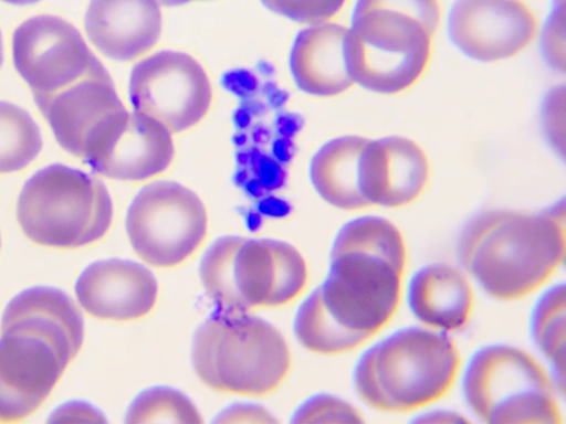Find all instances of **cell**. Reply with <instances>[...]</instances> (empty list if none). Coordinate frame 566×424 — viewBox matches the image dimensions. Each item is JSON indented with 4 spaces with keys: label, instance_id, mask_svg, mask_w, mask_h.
I'll return each instance as SVG.
<instances>
[{
    "label": "cell",
    "instance_id": "1",
    "mask_svg": "<svg viewBox=\"0 0 566 424\" xmlns=\"http://www.w3.org/2000/svg\"><path fill=\"white\" fill-rule=\"evenodd\" d=\"M83 316L63 292L35 287L8 305L0 336V422L38 412L83 348Z\"/></svg>",
    "mask_w": 566,
    "mask_h": 424
},
{
    "label": "cell",
    "instance_id": "2",
    "mask_svg": "<svg viewBox=\"0 0 566 424\" xmlns=\"http://www.w3.org/2000/svg\"><path fill=\"white\" fill-rule=\"evenodd\" d=\"M565 254L564 202L541 214L484 211L465 225L458 242L465 273L502 303L541 289L563 267Z\"/></svg>",
    "mask_w": 566,
    "mask_h": 424
},
{
    "label": "cell",
    "instance_id": "3",
    "mask_svg": "<svg viewBox=\"0 0 566 424\" xmlns=\"http://www.w3.org/2000/svg\"><path fill=\"white\" fill-rule=\"evenodd\" d=\"M460 365L462 357L450 335L407 328L364 353L354 373V385L370 409L411 413L447 396Z\"/></svg>",
    "mask_w": 566,
    "mask_h": 424
},
{
    "label": "cell",
    "instance_id": "4",
    "mask_svg": "<svg viewBox=\"0 0 566 424\" xmlns=\"http://www.w3.org/2000/svg\"><path fill=\"white\" fill-rule=\"evenodd\" d=\"M437 32L431 18L412 7L357 4L346 43L354 84L381 96L410 92L428 73Z\"/></svg>",
    "mask_w": 566,
    "mask_h": 424
},
{
    "label": "cell",
    "instance_id": "5",
    "mask_svg": "<svg viewBox=\"0 0 566 424\" xmlns=\"http://www.w3.org/2000/svg\"><path fill=\"white\" fill-rule=\"evenodd\" d=\"M192 364L211 391L264 398L287 380L292 352L285 336L269 322L250 312L223 311L195 333Z\"/></svg>",
    "mask_w": 566,
    "mask_h": 424
},
{
    "label": "cell",
    "instance_id": "6",
    "mask_svg": "<svg viewBox=\"0 0 566 424\" xmlns=\"http://www.w3.org/2000/svg\"><path fill=\"white\" fill-rule=\"evenodd\" d=\"M200 274L209 297L222 311L235 314L290 306L310 280L308 264L293 245L237 236L209 247Z\"/></svg>",
    "mask_w": 566,
    "mask_h": 424
},
{
    "label": "cell",
    "instance_id": "7",
    "mask_svg": "<svg viewBox=\"0 0 566 424\" xmlns=\"http://www.w3.org/2000/svg\"><path fill=\"white\" fill-rule=\"evenodd\" d=\"M17 221L32 243L75 251L109 234L114 204L97 177L52 165L35 172L24 184L17 202Z\"/></svg>",
    "mask_w": 566,
    "mask_h": 424
},
{
    "label": "cell",
    "instance_id": "8",
    "mask_svg": "<svg viewBox=\"0 0 566 424\" xmlns=\"http://www.w3.org/2000/svg\"><path fill=\"white\" fill-rule=\"evenodd\" d=\"M556 382L530 352L494 344L475 353L464 377L471 412L488 424L562 423Z\"/></svg>",
    "mask_w": 566,
    "mask_h": 424
},
{
    "label": "cell",
    "instance_id": "9",
    "mask_svg": "<svg viewBox=\"0 0 566 424\" xmlns=\"http://www.w3.org/2000/svg\"><path fill=\"white\" fill-rule=\"evenodd\" d=\"M208 230L205 203L180 183L163 181L145 187L128 210L127 234L133 250L151 268L181 267L201 251Z\"/></svg>",
    "mask_w": 566,
    "mask_h": 424
},
{
    "label": "cell",
    "instance_id": "10",
    "mask_svg": "<svg viewBox=\"0 0 566 424\" xmlns=\"http://www.w3.org/2000/svg\"><path fill=\"white\" fill-rule=\"evenodd\" d=\"M129 95L134 112L161 124L171 135L198 127L214 97L203 65L180 51L157 52L138 62Z\"/></svg>",
    "mask_w": 566,
    "mask_h": 424
},
{
    "label": "cell",
    "instance_id": "11",
    "mask_svg": "<svg viewBox=\"0 0 566 424\" xmlns=\"http://www.w3.org/2000/svg\"><path fill=\"white\" fill-rule=\"evenodd\" d=\"M403 276L381 258L343 254L332 257L321 292L336 322L352 332L374 339L398 312Z\"/></svg>",
    "mask_w": 566,
    "mask_h": 424
},
{
    "label": "cell",
    "instance_id": "12",
    "mask_svg": "<svg viewBox=\"0 0 566 424\" xmlns=\"http://www.w3.org/2000/svg\"><path fill=\"white\" fill-rule=\"evenodd\" d=\"M12 57L33 97L55 95L103 67L80 30L55 14L33 15L18 25Z\"/></svg>",
    "mask_w": 566,
    "mask_h": 424
},
{
    "label": "cell",
    "instance_id": "13",
    "mask_svg": "<svg viewBox=\"0 0 566 424\" xmlns=\"http://www.w3.org/2000/svg\"><path fill=\"white\" fill-rule=\"evenodd\" d=\"M172 135L156 120L124 108L105 120L85 141L82 159L106 179L142 183L172 166Z\"/></svg>",
    "mask_w": 566,
    "mask_h": 424
},
{
    "label": "cell",
    "instance_id": "14",
    "mask_svg": "<svg viewBox=\"0 0 566 424\" xmlns=\"http://www.w3.org/2000/svg\"><path fill=\"white\" fill-rule=\"evenodd\" d=\"M538 32L537 15L523 0H457L449 17L452 43L482 63L518 57Z\"/></svg>",
    "mask_w": 566,
    "mask_h": 424
},
{
    "label": "cell",
    "instance_id": "15",
    "mask_svg": "<svg viewBox=\"0 0 566 424\" xmlns=\"http://www.w3.org/2000/svg\"><path fill=\"white\" fill-rule=\"evenodd\" d=\"M431 174L427 151L407 137L368 139L360 157V190L369 208L411 206L428 190Z\"/></svg>",
    "mask_w": 566,
    "mask_h": 424
},
{
    "label": "cell",
    "instance_id": "16",
    "mask_svg": "<svg viewBox=\"0 0 566 424\" xmlns=\"http://www.w3.org/2000/svg\"><path fill=\"white\" fill-rule=\"evenodd\" d=\"M81 308L99 321L135 322L156 308L158 282L144 265L126 259L99 261L81 274L76 283Z\"/></svg>",
    "mask_w": 566,
    "mask_h": 424
},
{
    "label": "cell",
    "instance_id": "17",
    "mask_svg": "<svg viewBox=\"0 0 566 424\" xmlns=\"http://www.w3.org/2000/svg\"><path fill=\"white\" fill-rule=\"evenodd\" d=\"M84 26L103 56L133 62L146 57L161 40L164 15L156 0H91Z\"/></svg>",
    "mask_w": 566,
    "mask_h": 424
},
{
    "label": "cell",
    "instance_id": "18",
    "mask_svg": "<svg viewBox=\"0 0 566 424\" xmlns=\"http://www.w3.org/2000/svg\"><path fill=\"white\" fill-rule=\"evenodd\" d=\"M34 100L62 149L78 158L99 124L126 108L104 66L55 95Z\"/></svg>",
    "mask_w": 566,
    "mask_h": 424
},
{
    "label": "cell",
    "instance_id": "19",
    "mask_svg": "<svg viewBox=\"0 0 566 424\" xmlns=\"http://www.w3.org/2000/svg\"><path fill=\"white\" fill-rule=\"evenodd\" d=\"M348 28L324 23L301 31L291 53L292 75L300 91L321 98L339 97L354 84L346 62Z\"/></svg>",
    "mask_w": 566,
    "mask_h": 424
},
{
    "label": "cell",
    "instance_id": "20",
    "mask_svg": "<svg viewBox=\"0 0 566 424\" xmlns=\"http://www.w3.org/2000/svg\"><path fill=\"white\" fill-rule=\"evenodd\" d=\"M409 303L423 328L449 335L468 326L475 296L465 272L450 264L436 263L413 276Z\"/></svg>",
    "mask_w": 566,
    "mask_h": 424
},
{
    "label": "cell",
    "instance_id": "21",
    "mask_svg": "<svg viewBox=\"0 0 566 424\" xmlns=\"http://www.w3.org/2000/svg\"><path fill=\"white\" fill-rule=\"evenodd\" d=\"M368 139L344 136L328 141L311 163V181L329 205L358 212L369 209L360 190V157Z\"/></svg>",
    "mask_w": 566,
    "mask_h": 424
},
{
    "label": "cell",
    "instance_id": "22",
    "mask_svg": "<svg viewBox=\"0 0 566 424\" xmlns=\"http://www.w3.org/2000/svg\"><path fill=\"white\" fill-rule=\"evenodd\" d=\"M343 254H363L391 263L402 274L409 263V252L401 230L379 216H364L343 226L336 236L332 257Z\"/></svg>",
    "mask_w": 566,
    "mask_h": 424
},
{
    "label": "cell",
    "instance_id": "23",
    "mask_svg": "<svg viewBox=\"0 0 566 424\" xmlns=\"http://www.w3.org/2000/svg\"><path fill=\"white\" fill-rule=\"evenodd\" d=\"M295 335L306 350L323 357H339L364 347L370 339L352 332L336 322L327 310L321 288L313 292L300 307Z\"/></svg>",
    "mask_w": 566,
    "mask_h": 424
},
{
    "label": "cell",
    "instance_id": "24",
    "mask_svg": "<svg viewBox=\"0 0 566 424\" xmlns=\"http://www.w3.org/2000/svg\"><path fill=\"white\" fill-rule=\"evenodd\" d=\"M43 149L38 123L20 106L0 102V174L23 171Z\"/></svg>",
    "mask_w": 566,
    "mask_h": 424
},
{
    "label": "cell",
    "instance_id": "25",
    "mask_svg": "<svg viewBox=\"0 0 566 424\" xmlns=\"http://www.w3.org/2000/svg\"><path fill=\"white\" fill-rule=\"evenodd\" d=\"M533 335L543 357L556 373V385L564 393L566 348V290L558 285L545 293L533 317Z\"/></svg>",
    "mask_w": 566,
    "mask_h": 424
},
{
    "label": "cell",
    "instance_id": "26",
    "mask_svg": "<svg viewBox=\"0 0 566 424\" xmlns=\"http://www.w3.org/2000/svg\"><path fill=\"white\" fill-rule=\"evenodd\" d=\"M127 423H202L197 405L169 386H155L139 394L127 412Z\"/></svg>",
    "mask_w": 566,
    "mask_h": 424
},
{
    "label": "cell",
    "instance_id": "27",
    "mask_svg": "<svg viewBox=\"0 0 566 424\" xmlns=\"http://www.w3.org/2000/svg\"><path fill=\"white\" fill-rule=\"evenodd\" d=\"M347 2L348 0H261L271 11L310 26L332 22Z\"/></svg>",
    "mask_w": 566,
    "mask_h": 424
},
{
    "label": "cell",
    "instance_id": "28",
    "mask_svg": "<svg viewBox=\"0 0 566 424\" xmlns=\"http://www.w3.org/2000/svg\"><path fill=\"white\" fill-rule=\"evenodd\" d=\"M293 423H364L361 413L349 402L322 394L301 404L293 415Z\"/></svg>",
    "mask_w": 566,
    "mask_h": 424
},
{
    "label": "cell",
    "instance_id": "29",
    "mask_svg": "<svg viewBox=\"0 0 566 424\" xmlns=\"http://www.w3.org/2000/svg\"><path fill=\"white\" fill-rule=\"evenodd\" d=\"M543 52L548 65L565 73V4L558 0L543 33Z\"/></svg>",
    "mask_w": 566,
    "mask_h": 424
},
{
    "label": "cell",
    "instance_id": "30",
    "mask_svg": "<svg viewBox=\"0 0 566 424\" xmlns=\"http://www.w3.org/2000/svg\"><path fill=\"white\" fill-rule=\"evenodd\" d=\"M565 88L556 87L544 103L543 127L548 140L554 149L564 155L565 140Z\"/></svg>",
    "mask_w": 566,
    "mask_h": 424
},
{
    "label": "cell",
    "instance_id": "31",
    "mask_svg": "<svg viewBox=\"0 0 566 424\" xmlns=\"http://www.w3.org/2000/svg\"><path fill=\"white\" fill-rule=\"evenodd\" d=\"M49 422L53 423H71V422H106L104 415L92 404L74 401L60 406L51 414Z\"/></svg>",
    "mask_w": 566,
    "mask_h": 424
},
{
    "label": "cell",
    "instance_id": "32",
    "mask_svg": "<svg viewBox=\"0 0 566 424\" xmlns=\"http://www.w3.org/2000/svg\"><path fill=\"white\" fill-rule=\"evenodd\" d=\"M217 423H276L277 420L256 404H234L224 410Z\"/></svg>",
    "mask_w": 566,
    "mask_h": 424
},
{
    "label": "cell",
    "instance_id": "33",
    "mask_svg": "<svg viewBox=\"0 0 566 424\" xmlns=\"http://www.w3.org/2000/svg\"><path fill=\"white\" fill-rule=\"evenodd\" d=\"M420 423H463L469 422L468 418L462 415L447 412V411H437L429 414H423L419 418L415 420Z\"/></svg>",
    "mask_w": 566,
    "mask_h": 424
},
{
    "label": "cell",
    "instance_id": "34",
    "mask_svg": "<svg viewBox=\"0 0 566 424\" xmlns=\"http://www.w3.org/2000/svg\"><path fill=\"white\" fill-rule=\"evenodd\" d=\"M156 2L161 7L175 8L197 2V0H156Z\"/></svg>",
    "mask_w": 566,
    "mask_h": 424
},
{
    "label": "cell",
    "instance_id": "35",
    "mask_svg": "<svg viewBox=\"0 0 566 424\" xmlns=\"http://www.w3.org/2000/svg\"><path fill=\"white\" fill-rule=\"evenodd\" d=\"M2 2L14 7H27L42 2V0H2Z\"/></svg>",
    "mask_w": 566,
    "mask_h": 424
},
{
    "label": "cell",
    "instance_id": "36",
    "mask_svg": "<svg viewBox=\"0 0 566 424\" xmlns=\"http://www.w3.org/2000/svg\"><path fill=\"white\" fill-rule=\"evenodd\" d=\"M4 62V46H3V35L0 32V67H2Z\"/></svg>",
    "mask_w": 566,
    "mask_h": 424
},
{
    "label": "cell",
    "instance_id": "37",
    "mask_svg": "<svg viewBox=\"0 0 566 424\" xmlns=\"http://www.w3.org/2000/svg\"><path fill=\"white\" fill-rule=\"evenodd\" d=\"M0 246H2V239H0Z\"/></svg>",
    "mask_w": 566,
    "mask_h": 424
}]
</instances>
